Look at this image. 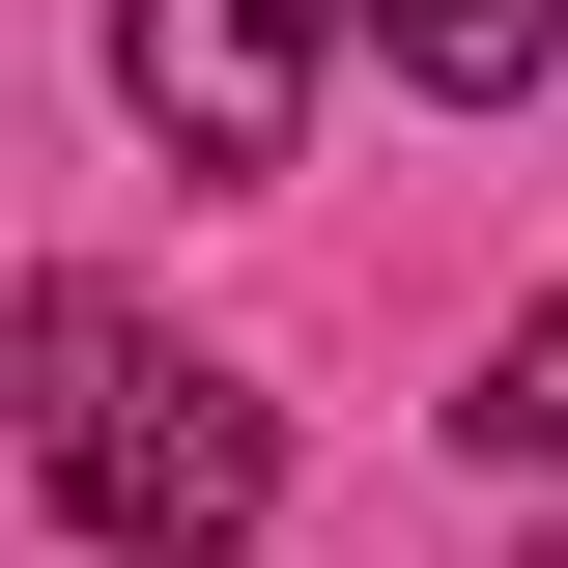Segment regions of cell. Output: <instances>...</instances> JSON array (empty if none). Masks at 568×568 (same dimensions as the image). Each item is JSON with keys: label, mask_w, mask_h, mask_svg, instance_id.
Returning <instances> with one entry per match:
<instances>
[{"label": "cell", "mask_w": 568, "mask_h": 568, "mask_svg": "<svg viewBox=\"0 0 568 568\" xmlns=\"http://www.w3.org/2000/svg\"><path fill=\"white\" fill-rule=\"evenodd\" d=\"M0 426H29L58 540H114V568H227L284 511L256 369H200L171 313H114V284H0Z\"/></svg>", "instance_id": "6da1fadb"}, {"label": "cell", "mask_w": 568, "mask_h": 568, "mask_svg": "<svg viewBox=\"0 0 568 568\" xmlns=\"http://www.w3.org/2000/svg\"><path fill=\"white\" fill-rule=\"evenodd\" d=\"M114 114L171 171H284L313 142V0H114Z\"/></svg>", "instance_id": "7a4b0ae2"}, {"label": "cell", "mask_w": 568, "mask_h": 568, "mask_svg": "<svg viewBox=\"0 0 568 568\" xmlns=\"http://www.w3.org/2000/svg\"><path fill=\"white\" fill-rule=\"evenodd\" d=\"M398 29V85H455V114H511V85L568 58V0H369Z\"/></svg>", "instance_id": "3957f363"}, {"label": "cell", "mask_w": 568, "mask_h": 568, "mask_svg": "<svg viewBox=\"0 0 568 568\" xmlns=\"http://www.w3.org/2000/svg\"><path fill=\"white\" fill-rule=\"evenodd\" d=\"M455 426H484L511 484H568V313H511V342H484V398H455Z\"/></svg>", "instance_id": "277c9868"}]
</instances>
